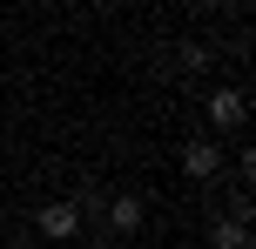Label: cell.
Masks as SVG:
<instances>
[{
  "instance_id": "cell-3",
  "label": "cell",
  "mask_w": 256,
  "mask_h": 249,
  "mask_svg": "<svg viewBox=\"0 0 256 249\" xmlns=\"http://www.w3.org/2000/svg\"><path fill=\"white\" fill-rule=\"evenodd\" d=\"M34 236H48V243H74V236H81V216H74V202H48V209L34 216Z\"/></svg>"
},
{
  "instance_id": "cell-1",
  "label": "cell",
  "mask_w": 256,
  "mask_h": 249,
  "mask_svg": "<svg viewBox=\"0 0 256 249\" xmlns=\"http://www.w3.org/2000/svg\"><path fill=\"white\" fill-rule=\"evenodd\" d=\"M202 115H209V128H216V135H236V128L250 121V94H243V88H209ZM216 135H209V142H216Z\"/></svg>"
},
{
  "instance_id": "cell-4",
  "label": "cell",
  "mask_w": 256,
  "mask_h": 249,
  "mask_svg": "<svg viewBox=\"0 0 256 249\" xmlns=\"http://www.w3.org/2000/svg\"><path fill=\"white\" fill-rule=\"evenodd\" d=\"M102 223L115 229V236H135V229L148 223V209H142V196H108V209H102Z\"/></svg>"
},
{
  "instance_id": "cell-7",
  "label": "cell",
  "mask_w": 256,
  "mask_h": 249,
  "mask_svg": "<svg viewBox=\"0 0 256 249\" xmlns=\"http://www.w3.org/2000/svg\"><path fill=\"white\" fill-rule=\"evenodd\" d=\"M81 249H88V243H81Z\"/></svg>"
},
{
  "instance_id": "cell-2",
  "label": "cell",
  "mask_w": 256,
  "mask_h": 249,
  "mask_svg": "<svg viewBox=\"0 0 256 249\" xmlns=\"http://www.w3.org/2000/svg\"><path fill=\"white\" fill-rule=\"evenodd\" d=\"M182 175H189V182H216L222 175V142H209V135H196V142H182Z\"/></svg>"
},
{
  "instance_id": "cell-6",
  "label": "cell",
  "mask_w": 256,
  "mask_h": 249,
  "mask_svg": "<svg viewBox=\"0 0 256 249\" xmlns=\"http://www.w3.org/2000/svg\"><path fill=\"white\" fill-rule=\"evenodd\" d=\"M176 67H182V74H202V67H209V47H202V40H176Z\"/></svg>"
},
{
  "instance_id": "cell-5",
  "label": "cell",
  "mask_w": 256,
  "mask_h": 249,
  "mask_svg": "<svg viewBox=\"0 0 256 249\" xmlns=\"http://www.w3.org/2000/svg\"><path fill=\"white\" fill-rule=\"evenodd\" d=\"M209 249H250V216H216L209 223Z\"/></svg>"
}]
</instances>
